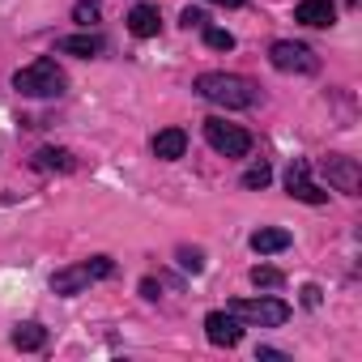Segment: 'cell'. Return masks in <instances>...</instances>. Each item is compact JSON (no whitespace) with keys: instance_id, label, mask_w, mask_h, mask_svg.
Segmentation results:
<instances>
[{"instance_id":"obj_1","label":"cell","mask_w":362,"mask_h":362,"mask_svg":"<svg viewBox=\"0 0 362 362\" xmlns=\"http://www.w3.org/2000/svg\"><path fill=\"white\" fill-rule=\"evenodd\" d=\"M197 94L205 103H218L226 111H243V107H256L260 103V86L239 77V73H201L197 77Z\"/></svg>"},{"instance_id":"obj_2","label":"cell","mask_w":362,"mask_h":362,"mask_svg":"<svg viewBox=\"0 0 362 362\" xmlns=\"http://www.w3.org/2000/svg\"><path fill=\"white\" fill-rule=\"evenodd\" d=\"M13 90L26 94V98H60L69 90V77H64V69L56 60L39 56V60H30L26 69L13 73Z\"/></svg>"},{"instance_id":"obj_3","label":"cell","mask_w":362,"mask_h":362,"mask_svg":"<svg viewBox=\"0 0 362 362\" xmlns=\"http://www.w3.org/2000/svg\"><path fill=\"white\" fill-rule=\"evenodd\" d=\"M226 311L243 324H256V328H281L290 320V307L281 298H235Z\"/></svg>"},{"instance_id":"obj_4","label":"cell","mask_w":362,"mask_h":362,"mask_svg":"<svg viewBox=\"0 0 362 362\" xmlns=\"http://www.w3.org/2000/svg\"><path fill=\"white\" fill-rule=\"evenodd\" d=\"M205 141L222 153V158H247L252 153V132L239 128V124H226V119H205Z\"/></svg>"},{"instance_id":"obj_5","label":"cell","mask_w":362,"mask_h":362,"mask_svg":"<svg viewBox=\"0 0 362 362\" xmlns=\"http://www.w3.org/2000/svg\"><path fill=\"white\" fill-rule=\"evenodd\" d=\"M269 64L277 73H320V56L307 43H290V39L269 47Z\"/></svg>"},{"instance_id":"obj_6","label":"cell","mask_w":362,"mask_h":362,"mask_svg":"<svg viewBox=\"0 0 362 362\" xmlns=\"http://www.w3.org/2000/svg\"><path fill=\"white\" fill-rule=\"evenodd\" d=\"M286 192H290L294 201H307V205H324V201H328V192H324L320 184H311V166H307L303 158H294L290 170H286Z\"/></svg>"},{"instance_id":"obj_7","label":"cell","mask_w":362,"mask_h":362,"mask_svg":"<svg viewBox=\"0 0 362 362\" xmlns=\"http://www.w3.org/2000/svg\"><path fill=\"white\" fill-rule=\"evenodd\" d=\"M324 170H328V184H332L337 192L358 197L362 175H358V162H354V158H345V153H328V158H324Z\"/></svg>"},{"instance_id":"obj_8","label":"cell","mask_w":362,"mask_h":362,"mask_svg":"<svg viewBox=\"0 0 362 362\" xmlns=\"http://www.w3.org/2000/svg\"><path fill=\"white\" fill-rule=\"evenodd\" d=\"M205 337L214 341V345H239L243 341V320H235L230 311H209L205 315Z\"/></svg>"},{"instance_id":"obj_9","label":"cell","mask_w":362,"mask_h":362,"mask_svg":"<svg viewBox=\"0 0 362 362\" xmlns=\"http://www.w3.org/2000/svg\"><path fill=\"white\" fill-rule=\"evenodd\" d=\"M294 22L324 30V26L337 22V9H332V0H298V5H294Z\"/></svg>"},{"instance_id":"obj_10","label":"cell","mask_w":362,"mask_h":362,"mask_svg":"<svg viewBox=\"0 0 362 362\" xmlns=\"http://www.w3.org/2000/svg\"><path fill=\"white\" fill-rule=\"evenodd\" d=\"M90 281H94V277H90V269H86V264H69V269L52 273V294H60V298H73V294H81Z\"/></svg>"},{"instance_id":"obj_11","label":"cell","mask_w":362,"mask_h":362,"mask_svg":"<svg viewBox=\"0 0 362 362\" xmlns=\"http://www.w3.org/2000/svg\"><path fill=\"white\" fill-rule=\"evenodd\" d=\"M128 30H132L136 39H153V35L162 30V13H158V5H132V13H128Z\"/></svg>"},{"instance_id":"obj_12","label":"cell","mask_w":362,"mask_h":362,"mask_svg":"<svg viewBox=\"0 0 362 362\" xmlns=\"http://www.w3.org/2000/svg\"><path fill=\"white\" fill-rule=\"evenodd\" d=\"M184 149H188V132H184V128H162V132L153 136V153H158L162 162L184 158Z\"/></svg>"},{"instance_id":"obj_13","label":"cell","mask_w":362,"mask_h":362,"mask_svg":"<svg viewBox=\"0 0 362 362\" xmlns=\"http://www.w3.org/2000/svg\"><path fill=\"white\" fill-rule=\"evenodd\" d=\"M107 43H103V35H64L60 43H56V52L60 56H81V60H90V56H98Z\"/></svg>"},{"instance_id":"obj_14","label":"cell","mask_w":362,"mask_h":362,"mask_svg":"<svg viewBox=\"0 0 362 362\" xmlns=\"http://www.w3.org/2000/svg\"><path fill=\"white\" fill-rule=\"evenodd\" d=\"M286 247H290V230H281V226H260L252 235V252L256 256H277Z\"/></svg>"},{"instance_id":"obj_15","label":"cell","mask_w":362,"mask_h":362,"mask_svg":"<svg viewBox=\"0 0 362 362\" xmlns=\"http://www.w3.org/2000/svg\"><path fill=\"white\" fill-rule=\"evenodd\" d=\"M35 170H60V175H69V170H77V158L69 149H60V145H43L35 153Z\"/></svg>"},{"instance_id":"obj_16","label":"cell","mask_w":362,"mask_h":362,"mask_svg":"<svg viewBox=\"0 0 362 362\" xmlns=\"http://www.w3.org/2000/svg\"><path fill=\"white\" fill-rule=\"evenodd\" d=\"M9 341H13V349H26V354H30V349H43V345H47V328H43L39 320H26V324L13 328Z\"/></svg>"},{"instance_id":"obj_17","label":"cell","mask_w":362,"mask_h":362,"mask_svg":"<svg viewBox=\"0 0 362 362\" xmlns=\"http://www.w3.org/2000/svg\"><path fill=\"white\" fill-rule=\"evenodd\" d=\"M252 286H256V290H281V286H286V273L273 269V264H256V269H252Z\"/></svg>"},{"instance_id":"obj_18","label":"cell","mask_w":362,"mask_h":362,"mask_svg":"<svg viewBox=\"0 0 362 362\" xmlns=\"http://www.w3.org/2000/svg\"><path fill=\"white\" fill-rule=\"evenodd\" d=\"M175 260H179V269H184V273H201L205 269V252L201 247H179Z\"/></svg>"},{"instance_id":"obj_19","label":"cell","mask_w":362,"mask_h":362,"mask_svg":"<svg viewBox=\"0 0 362 362\" xmlns=\"http://www.w3.org/2000/svg\"><path fill=\"white\" fill-rule=\"evenodd\" d=\"M269 179H273L269 162H256V166H247V170H243V188H264Z\"/></svg>"},{"instance_id":"obj_20","label":"cell","mask_w":362,"mask_h":362,"mask_svg":"<svg viewBox=\"0 0 362 362\" xmlns=\"http://www.w3.org/2000/svg\"><path fill=\"white\" fill-rule=\"evenodd\" d=\"M205 43H209L214 52H230V47H235V35H230V30H218V26H209V30H205Z\"/></svg>"},{"instance_id":"obj_21","label":"cell","mask_w":362,"mask_h":362,"mask_svg":"<svg viewBox=\"0 0 362 362\" xmlns=\"http://www.w3.org/2000/svg\"><path fill=\"white\" fill-rule=\"evenodd\" d=\"M73 22H81L90 30V22H98V0H81V5L73 9Z\"/></svg>"},{"instance_id":"obj_22","label":"cell","mask_w":362,"mask_h":362,"mask_svg":"<svg viewBox=\"0 0 362 362\" xmlns=\"http://www.w3.org/2000/svg\"><path fill=\"white\" fill-rule=\"evenodd\" d=\"M86 269H90V277H94V281H98V277H111V273H115L111 256H94V260H86Z\"/></svg>"},{"instance_id":"obj_23","label":"cell","mask_w":362,"mask_h":362,"mask_svg":"<svg viewBox=\"0 0 362 362\" xmlns=\"http://www.w3.org/2000/svg\"><path fill=\"white\" fill-rule=\"evenodd\" d=\"M179 22H184V26H188V30H201V26H205V22H209V18H205V13H201V9H192V5H188V9H184V13H179Z\"/></svg>"},{"instance_id":"obj_24","label":"cell","mask_w":362,"mask_h":362,"mask_svg":"<svg viewBox=\"0 0 362 362\" xmlns=\"http://www.w3.org/2000/svg\"><path fill=\"white\" fill-rule=\"evenodd\" d=\"M141 294H145V298H149V303H153V298H158V294H162V286H158V281H153V277H145V281H141Z\"/></svg>"},{"instance_id":"obj_25","label":"cell","mask_w":362,"mask_h":362,"mask_svg":"<svg viewBox=\"0 0 362 362\" xmlns=\"http://www.w3.org/2000/svg\"><path fill=\"white\" fill-rule=\"evenodd\" d=\"M303 303L307 307H320V286H303Z\"/></svg>"},{"instance_id":"obj_26","label":"cell","mask_w":362,"mask_h":362,"mask_svg":"<svg viewBox=\"0 0 362 362\" xmlns=\"http://www.w3.org/2000/svg\"><path fill=\"white\" fill-rule=\"evenodd\" d=\"M256 358H286V354H281V349H273V345H260V349H256Z\"/></svg>"},{"instance_id":"obj_27","label":"cell","mask_w":362,"mask_h":362,"mask_svg":"<svg viewBox=\"0 0 362 362\" xmlns=\"http://www.w3.org/2000/svg\"><path fill=\"white\" fill-rule=\"evenodd\" d=\"M209 5H222V9H239L243 0H209Z\"/></svg>"}]
</instances>
